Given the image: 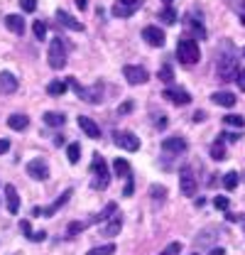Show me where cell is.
Masks as SVG:
<instances>
[{"label": "cell", "mask_w": 245, "mask_h": 255, "mask_svg": "<svg viewBox=\"0 0 245 255\" xmlns=\"http://www.w3.org/2000/svg\"><path fill=\"white\" fill-rule=\"evenodd\" d=\"M66 84L74 89V94L79 96L81 101H86V103H101V98H103V86H101V84H93V86H81L76 79H66Z\"/></svg>", "instance_id": "3957f363"}, {"label": "cell", "mask_w": 245, "mask_h": 255, "mask_svg": "<svg viewBox=\"0 0 245 255\" xmlns=\"http://www.w3.org/2000/svg\"><path fill=\"white\" fill-rule=\"evenodd\" d=\"M214 206L218 209V211H228L231 201H228V196H216V199H214Z\"/></svg>", "instance_id": "74e56055"}, {"label": "cell", "mask_w": 245, "mask_h": 255, "mask_svg": "<svg viewBox=\"0 0 245 255\" xmlns=\"http://www.w3.org/2000/svg\"><path fill=\"white\" fill-rule=\"evenodd\" d=\"M150 194L154 196V201H162V196H164V187H152Z\"/></svg>", "instance_id": "60d3db41"}, {"label": "cell", "mask_w": 245, "mask_h": 255, "mask_svg": "<svg viewBox=\"0 0 245 255\" xmlns=\"http://www.w3.org/2000/svg\"><path fill=\"white\" fill-rule=\"evenodd\" d=\"M47 62L52 69H64L66 66V44L61 37H54L52 44H49V52H47Z\"/></svg>", "instance_id": "5b68a950"}, {"label": "cell", "mask_w": 245, "mask_h": 255, "mask_svg": "<svg viewBox=\"0 0 245 255\" xmlns=\"http://www.w3.org/2000/svg\"><path fill=\"white\" fill-rule=\"evenodd\" d=\"M91 169H93V174H96V179L91 182V187L93 189H98V191H103L108 184H111V174H108V164H106V159L101 157L98 152L93 155Z\"/></svg>", "instance_id": "277c9868"}, {"label": "cell", "mask_w": 245, "mask_h": 255, "mask_svg": "<svg viewBox=\"0 0 245 255\" xmlns=\"http://www.w3.org/2000/svg\"><path fill=\"white\" fill-rule=\"evenodd\" d=\"M238 54L231 39H221L218 49H216V74L221 81H233L238 76Z\"/></svg>", "instance_id": "6da1fadb"}, {"label": "cell", "mask_w": 245, "mask_h": 255, "mask_svg": "<svg viewBox=\"0 0 245 255\" xmlns=\"http://www.w3.org/2000/svg\"><path fill=\"white\" fill-rule=\"evenodd\" d=\"M121 228H122V216L116 211V214L108 219V223H103V226H101V233H103L106 238H113V236H118V233H121Z\"/></svg>", "instance_id": "4fadbf2b"}, {"label": "cell", "mask_w": 245, "mask_h": 255, "mask_svg": "<svg viewBox=\"0 0 245 255\" xmlns=\"http://www.w3.org/2000/svg\"><path fill=\"white\" fill-rule=\"evenodd\" d=\"M86 226H89V223H69V231H66V233H69V236H76V233H81Z\"/></svg>", "instance_id": "f35d334b"}, {"label": "cell", "mask_w": 245, "mask_h": 255, "mask_svg": "<svg viewBox=\"0 0 245 255\" xmlns=\"http://www.w3.org/2000/svg\"><path fill=\"white\" fill-rule=\"evenodd\" d=\"M5 199H7V211L17 214L20 211V196H17V189L12 184H5Z\"/></svg>", "instance_id": "e0dca14e"}, {"label": "cell", "mask_w": 245, "mask_h": 255, "mask_svg": "<svg viewBox=\"0 0 245 255\" xmlns=\"http://www.w3.org/2000/svg\"><path fill=\"white\" fill-rule=\"evenodd\" d=\"M211 101L218 103V106H223V108H233L236 106V94H231V91H216L211 96Z\"/></svg>", "instance_id": "d6986e66"}, {"label": "cell", "mask_w": 245, "mask_h": 255, "mask_svg": "<svg viewBox=\"0 0 245 255\" xmlns=\"http://www.w3.org/2000/svg\"><path fill=\"white\" fill-rule=\"evenodd\" d=\"M5 27L10 32H15V34H22L25 32V20L20 15H7L5 17Z\"/></svg>", "instance_id": "44dd1931"}, {"label": "cell", "mask_w": 245, "mask_h": 255, "mask_svg": "<svg viewBox=\"0 0 245 255\" xmlns=\"http://www.w3.org/2000/svg\"><path fill=\"white\" fill-rule=\"evenodd\" d=\"M243 57H245V49H243Z\"/></svg>", "instance_id": "6f0895ef"}, {"label": "cell", "mask_w": 245, "mask_h": 255, "mask_svg": "<svg viewBox=\"0 0 245 255\" xmlns=\"http://www.w3.org/2000/svg\"><path fill=\"white\" fill-rule=\"evenodd\" d=\"M226 2H228V5H231V7H233V10L238 12V10L243 7V2H245V0H226Z\"/></svg>", "instance_id": "7dc6e473"}, {"label": "cell", "mask_w": 245, "mask_h": 255, "mask_svg": "<svg viewBox=\"0 0 245 255\" xmlns=\"http://www.w3.org/2000/svg\"><path fill=\"white\" fill-rule=\"evenodd\" d=\"M162 96L167 98V101H172L174 106H186L189 101H191V96H189V91H184V89H174V86H169V89H164L162 91Z\"/></svg>", "instance_id": "8fae6325"}, {"label": "cell", "mask_w": 245, "mask_h": 255, "mask_svg": "<svg viewBox=\"0 0 245 255\" xmlns=\"http://www.w3.org/2000/svg\"><path fill=\"white\" fill-rule=\"evenodd\" d=\"M157 128H159V130H164V128H167V118H164V116H159V121H157Z\"/></svg>", "instance_id": "c3c4849f"}, {"label": "cell", "mask_w": 245, "mask_h": 255, "mask_svg": "<svg viewBox=\"0 0 245 255\" xmlns=\"http://www.w3.org/2000/svg\"><path fill=\"white\" fill-rule=\"evenodd\" d=\"M186 30L191 32V34H196L199 39H204V37H206V30H204V25H201V22H194L191 17L186 20Z\"/></svg>", "instance_id": "83f0119b"}, {"label": "cell", "mask_w": 245, "mask_h": 255, "mask_svg": "<svg viewBox=\"0 0 245 255\" xmlns=\"http://www.w3.org/2000/svg\"><path fill=\"white\" fill-rule=\"evenodd\" d=\"M209 255H226V251H223V248H214Z\"/></svg>", "instance_id": "816d5d0a"}, {"label": "cell", "mask_w": 245, "mask_h": 255, "mask_svg": "<svg viewBox=\"0 0 245 255\" xmlns=\"http://www.w3.org/2000/svg\"><path fill=\"white\" fill-rule=\"evenodd\" d=\"M44 123H47L49 128L64 126V113H57V111H47V113H44Z\"/></svg>", "instance_id": "4316f807"}, {"label": "cell", "mask_w": 245, "mask_h": 255, "mask_svg": "<svg viewBox=\"0 0 245 255\" xmlns=\"http://www.w3.org/2000/svg\"><path fill=\"white\" fill-rule=\"evenodd\" d=\"M122 76H125V81L132 84V86H137V84H147V79H150L147 69H145V66H135V64L122 66Z\"/></svg>", "instance_id": "8992f818"}, {"label": "cell", "mask_w": 245, "mask_h": 255, "mask_svg": "<svg viewBox=\"0 0 245 255\" xmlns=\"http://www.w3.org/2000/svg\"><path fill=\"white\" fill-rule=\"evenodd\" d=\"M157 76H159V81H174V74H172V66H169V64H164Z\"/></svg>", "instance_id": "d590c367"}, {"label": "cell", "mask_w": 245, "mask_h": 255, "mask_svg": "<svg viewBox=\"0 0 245 255\" xmlns=\"http://www.w3.org/2000/svg\"><path fill=\"white\" fill-rule=\"evenodd\" d=\"M159 20H162V22H167V25H174V22H177V10H172V7L167 5V7L159 12Z\"/></svg>", "instance_id": "f546056e"}, {"label": "cell", "mask_w": 245, "mask_h": 255, "mask_svg": "<svg viewBox=\"0 0 245 255\" xmlns=\"http://www.w3.org/2000/svg\"><path fill=\"white\" fill-rule=\"evenodd\" d=\"M236 81H238V86H241V91H245V69L238 71V76H236Z\"/></svg>", "instance_id": "ee69618b"}, {"label": "cell", "mask_w": 245, "mask_h": 255, "mask_svg": "<svg viewBox=\"0 0 245 255\" xmlns=\"http://www.w3.org/2000/svg\"><path fill=\"white\" fill-rule=\"evenodd\" d=\"M121 2H127V5H132V2H137V0H121Z\"/></svg>", "instance_id": "f5cc1de1"}, {"label": "cell", "mask_w": 245, "mask_h": 255, "mask_svg": "<svg viewBox=\"0 0 245 255\" xmlns=\"http://www.w3.org/2000/svg\"><path fill=\"white\" fill-rule=\"evenodd\" d=\"M20 228H22V233H25L27 238H32V233H34V231H32L30 221H20Z\"/></svg>", "instance_id": "b9f144b4"}, {"label": "cell", "mask_w": 245, "mask_h": 255, "mask_svg": "<svg viewBox=\"0 0 245 255\" xmlns=\"http://www.w3.org/2000/svg\"><path fill=\"white\" fill-rule=\"evenodd\" d=\"M191 255H199V253H191Z\"/></svg>", "instance_id": "9f6ffc18"}, {"label": "cell", "mask_w": 245, "mask_h": 255, "mask_svg": "<svg viewBox=\"0 0 245 255\" xmlns=\"http://www.w3.org/2000/svg\"><path fill=\"white\" fill-rule=\"evenodd\" d=\"M130 111H132V101H125V103H122L121 108H118V113H121V116H125V113H130Z\"/></svg>", "instance_id": "7bdbcfd3"}, {"label": "cell", "mask_w": 245, "mask_h": 255, "mask_svg": "<svg viewBox=\"0 0 245 255\" xmlns=\"http://www.w3.org/2000/svg\"><path fill=\"white\" fill-rule=\"evenodd\" d=\"M179 253H182V243H179V241H174V243H169V246H167L159 255H179Z\"/></svg>", "instance_id": "8d00e7d4"}, {"label": "cell", "mask_w": 245, "mask_h": 255, "mask_svg": "<svg viewBox=\"0 0 245 255\" xmlns=\"http://www.w3.org/2000/svg\"><path fill=\"white\" fill-rule=\"evenodd\" d=\"M32 32H34V37L42 42L44 37H47V22H42V20H37L34 25H32Z\"/></svg>", "instance_id": "d6a6232c"}, {"label": "cell", "mask_w": 245, "mask_h": 255, "mask_svg": "<svg viewBox=\"0 0 245 255\" xmlns=\"http://www.w3.org/2000/svg\"><path fill=\"white\" fill-rule=\"evenodd\" d=\"M223 187H226L228 191L236 189V187H238V174H236V172H228V174L223 177Z\"/></svg>", "instance_id": "836d02e7"}, {"label": "cell", "mask_w": 245, "mask_h": 255, "mask_svg": "<svg viewBox=\"0 0 245 255\" xmlns=\"http://www.w3.org/2000/svg\"><path fill=\"white\" fill-rule=\"evenodd\" d=\"M66 89H69L66 79H64V81H59V79H57V81H49V84H47V94H49V96H61V94H66Z\"/></svg>", "instance_id": "d4e9b609"}, {"label": "cell", "mask_w": 245, "mask_h": 255, "mask_svg": "<svg viewBox=\"0 0 245 255\" xmlns=\"http://www.w3.org/2000/svg\"><path fill=\"white\" fill-rule=\"evenodd\" d=\"M17 86H20V81H17L15 74H10V71H0V94H5V96L15 94Z\"/></svg>", "instance_id": "7c38bea8"}, {"label": "cell", "mask_w": 245, "mask_h": 255, "mask_svg": "<svg viewBox=\"0 0 245 255\" xmlns=\"http://www.w3.org/2000/svg\"><path fill=\"white\" fill-rule=\"evenodd\" d=\"M116 253V243H106V246H98V248H91L86 255H113Z\"/></svg>", "instance_id": "f1b7e54d"}, {"label": "cell", "mask_w": 245, "mask_h": 255, "mask_svg": "<svg viewBox=\"0 0 245 255\" xmlns=\"http://www.w3.org/2000/svg\"><path fill=\"white\" fill-rule=\"evenodd\" d=\"M113 172L118 174V177H132V172H130V164H127V159H122V157H118L116 162H113Z\"/></svg>", "instance_id": "cb8c5ba5"}, {"label": "cell", "mask_w": 245, "mask_h": 255, "mask_svg": "<svg viewBox=\"0 0 245 255\" xmlns=\"http://www.w3.org/2000/svg\"><path fill=\"white\" fill-rule=\"evenodd\" d=\"M66 157H69V162H71V164H76V162H79V157H81V147H79L76 142H74V145H69V147H66Z\"/></svg>", "instance_id": "4dcf8cb0"}, {"label": "cell", "mask_w": 245, "mask_h": 255, "mask_svg": "<svg viewBox=\"0 0 245 255\" xmlns=\"http://www.w3.org/2000/svg\"><path fill=\"white\" fill-rule=\"evenodd\" d=\"M20 7H22L25 12H34V10H37V0H20Z\"/></svg>", "instance_id": "ab89813d"}, {"label": "cell", "mask_w": 245, "mask_h": 255, "mask_svg": "<svg viewBox=\"0 0 245 255\" xmlns=\"http://www.w3.org/2000/svg\"><path fill=\"white\" fill-rule=\"evenodd\" d=\"M116 211H118V206H116V204H108V206H106V209H103L98 216H93L89 223H106L111 216H113V214H116Z\"/></svg>", "instance_id": "484cf974"}, {"label": "cell", "mask_w": 245, "mask_h": 255, "mask_svg": "<svg viewBox=\"0 0 245 255\" xmlns=\"http://www.w3.org/2000/svg\"><path fill=\"white\" fill-rule=\"evenodd\" d=\"M79 128H81L89 137H101V128H98V123H93L89 116H79Z\"/></svg>", "instance_id": "ac0fdd59"}, {"label": "cell", "mask_w": 245, "mask_h": 255, "mask_svg": "<svg viewBox=\"0 0 245 255\" xmlns=\"http://www.w3.org/2000/svg\"><path fill=\"white\" fill-rule=\"evenodd\" d=\"M57 20H59V25H64L66 30H74V32H84V25L76 20V17H71L66 10H57Z\"/></svg>", "instance_id": "2e32d148"}, {"label": "cell", "mask_w": 245, "mask_h": 255, "mask_svg": "<svg viewBox=\"0 0 245 255\" xmlns=\"http://www.w3.org/2000/svg\"><path fill=\"white\" fill-rule=\"evenodd\" d=\"M27 174H30L32 179H39V182H44V179H49V164L44 162V159H30L27 162Z\"/></svg>", "instance_id": "30bf717a"}, {"label": "cell", "mask_w": 245, "mask_h": 255, "mask_svg": "<svg viewBox=\"0 0 245 255\" xmlns=\"http://www.w3.org/2000/svg\"><path fill=\"white\" fill-rule=\"evenodd\" d=\"M211 157L214 159H223L226 157V145H223V140H216L214 147H211Z\"/></svg>", "instance_id": "1f68e13d"}, {"label": "cell", "mask_w": 245, "mask_h": 255, "mask_svg": "<svg viewBox=\"0 0 245 255\" xmlns=\"http://www.w3.org/2000/svg\"><path fill=\"white\" fill-rule=\"evenodd\" d=\"M27 126H30V118L25 113H12L7 118V128L10 130H27Z\"/></svg>", "instance_id": "ffe728a7"}, {"label": "cell", "mask_w": 245, "mask_h": 255, "mask_svg": "<svg viewBox=\"0 0 245 255\" xmlns=\"http://www.w3.org/2000/svg\"><path fill=\"white\" fill-rule=\"evenodd\" d=\"M137 5H140V2H132V5H127V2H116V5H113V15H116V17H130V15L137 10Z\"/></svg>", "instance_id": "7402d4cb"}, {"label": "cell", "mask_w": 245, "mask_h": 255, "mask_svg": "<svg viewBox=\"0 0 245 255\" xmlns=\"http://www.w3.org/2000/svg\"><path fill=\"white\" fill-rule=\"evenodd\" d=\"M47 238V231H37V233H32L30 241H34V243H39V241H44Z\"/></svg>", "instance_id": "f6af8a7d"}, {"label": "cell", "mask_w": 245, "mask_h": 255, "mask_svg": "<svg viewBox=\"0 0 245 255\" xmlns=\"http://www.w3.org/2000/svg\"><path fill=\"white\" fill-rule=\"evenodd\" d=\"M243 231H245V219H243Z\"/></svg>", "instance_id": "11a10c76"}, {"label": "cell", "mask_w": 245, "mask_h": 255, "mask_svg": "<svg viewBox=\"0 0 245 255\" xmlns=\"http://www.w3.org/2000/svg\"><path fill=\"white\" fill-rule=\"evenodd\" d=\"M71 194H74V191L66 189V191H64V194L59 196V199H57V201H54L52 206H47V209H42V206H34V209H32V216H34V219H37V216H54V214L59 211L61 206H64V204H66L69 199H71Z\"/></svg>", "instance_id": "9c48e42d"}, {"label": "cell", "mask_w": 245, "mask_h": 255, "mask_svg": "<svg viewBox=\"0 0 245 255\" xmlns=\"http://www.w3.org/2000/svg\"><path fill=\"white\" fill-rule=\"evenodd\" d=\"M218 233H221V228H216V226L204 228V231L196 236V246H209V243H211V236H218Z\"/></svg>", "instance_id": "603a6c76"}, {"label": "cell", "mask_w": 245, "mask_h": 255, "mask_svg": "<svg viewBox=\"0 0 245 255\" xmlns=\"http://www.w3.org/2000/svg\"><path fill=\"white\" fill-rule=\"evenodd\" d=\"M162 150L172 152V155H182V152H186V140L184 137H167V140H162Z\"/></svg>", "instance_id": "9a60e30c"}, {"label": "cell", "mask_w": 245, "mask_h": 255, "mask_svg": "<svg viewBox=\"0 0 245 255\" xmlns=\"http://www.w3.org/2000/svg\"><path fill=\"white\" fill-rule=\"evenodd\" d=\"M223 123H226V126H231V128H238V130L245 126V121L241 118V116H226V118H223Z\"/></svg>", "instance_id": "e575fe53"}, {"label": "cell", "mask_w": 245, "mask_h": 255, "mask_svg": "<svg viewBox=\"0 0 245 255\" xmlns=\"http://www.w3.org/2000/svg\"><path fill=\"white\" fill-rule=\"evenodd\" d=\"M113 140H116L118 147L127 150V152L140 150V140H137V135H132V132H127V130H116V132H113Z\"/></svg>", "instance_id": "52a82bcc"}, {"label": "cell", "mask_w": 245, "mask_h": 255, "mask_svg": "<svg viewBox=\"0 0 245 255\" xmlns=\"http://www.w3.org/2000/svg\"><path fill=\"white\" fill-rule=\"evenodd\" d=\"M76 5H79V10H86L89 7V0H76Z\"/></svg>", "instance_id": "681fc988"}, {"label": "cell", "mask_w": 245, "mask_h": 255, "mask_svg": "<svg viewBox=\"0 0 245 255\" xmlns=\"http://www.w3.org/2000/svg\"><path fill=\"white\" fill-rule=\"evenodd\" d=\"M179 189L186 196H194L196 194V174L191 167H182L179 169Z\"/></svg>", "instance_id": "ba28073f"}, {"label": "cell", "mask_w": 245, "mask_h": 255, "mask_svg": "<svg viewBox=\"0 0 245 255\" xmlns=\"http://www.w3.org/2000/svg\"><path fill=\"white\" fill-rule=\"evenodd\" d=\"M238 15H241V22H243V25H245V2H243V7L238 10Z\"/></svg>", "instance_id": "f907efd6"}, {"label": "cell", "mask_w": 245, "mask_h": 255, "mask_svg": "<svg viewBox=\"0 0 245 255\" xmlns=\"http://www.w3.org/2000/svg\"><path fill=\"white\" fill-rule=\"evenodd\" d=\"M177 57H179V62L186 64V66L199 62V59H201V49H199L196 39H189V37L179 39V44H177Z\"/></svg>", "instance_id": "7a4b0ae2"}, {"label": "cell", "mask_w": 245, "mask_h": 255, "mask_svg": "<svg viewBox=\"0 0 245 255\" xmlns=\"http://www.w3.org/2000/svg\"><path fill=\"white\" fill-rule=\"evenodd\" d=\"M10 150V140H5V137H0V155H5Z\"/></svg>", "instance_id": "bcb514c9"}, {"label": "cell", "mask_w": 245, "mask_h": 255, "mask_svg": "<svg viewBox=\"0 0 245 255\" xmlns=\"http://www.w3.org/2000/svg\"><path fill=\"white\" fill-rule=\"evenodd\" d=\"M162 2H167V5H169V2H174V0H162Z\"/></svg>", "instance_id": "db71d44e"}, {"label": "cell", "mask_w": 245, "mask_h": 255, "mask_svg": "<svg viewBox=\"0 0 245 255\" xmlns=\"http://www.w3.org/2000/svg\"><path fill=\"white\" fill-rule=\"evenodd\" d=\"M142 39H145L150 47H162V44H164V32L159 30V27H154V25H150V27L142 30Z\"/></svg>", "instance_id": "5bb4252c"}]
</instances>
